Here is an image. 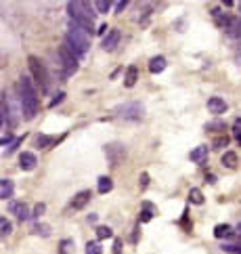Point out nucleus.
Segmentation results:
<instances>
[{"label": "nucleus", "mask_w": 241, "mask_h": 254, "mask_svg": "<svg viewBox=\"0 0 241 254\" xmlns=\"http://www.w3.org/2000/svg\"><path fill=\"white\" fill-rule=\"evenodd\" d=\"M19 101H21V109H23V116L32 120L36 113H38V95L34 91V84L30 78L21 76L19 78Z\"/></svg>", "instance_id": "obj_1"}, {"label": "nucleus", "mask_w": 241, "mask_h": 254, "mask_svg": "<svg viewBox=\"0 0 241 254\" xmlns=\"http://www.w3.org/2000/svg\"><path fill=\"white\" fill-rule=\"evenodd\" d=\"M67 11H69V17L74 19V23L80 25L82 30L91 32L95 28V13L88 2H69Z\"/></svg>", "instance_id": "obj_2"}, {"label": "nucleus", "mask_w": 241, "mask_h": 254, "mask_svg": "<svg viewBox=\"0 0 241 254\" xmlns=\"http://www.w3.org/2000/svg\"><path fill=\"white\" fill-rule=\"evenodd\" d=\"M65 45H67L69 51L80 59V57H82L84 52L88 51V47H91V42H88V36H86V30H82V28H80V25H76V23H71V28H69L67 36H65Z\"/></svg>", "instance_id": "obj_3"}, {"label": "nucleus", "mask_w": 241, "mask_h": 254, "mask_svg": "<svg viewBox=\"0 0 241 254\" xmlns=\"http://www.w3.org/2000/svg\"><path fill=\"white\" fill-rule=\"evenodd\" d=\"M28 65H30V72H32L34 78H36V82L40 84V89L47 91V89H48V74H47V69H44L42 61H40L38 57H30V59H28Z\"/></svg>", "instance_id": "obj_4"}, {"label": "nucleus", "mask_w": 241, "mask_h": 254, "mask_svg": "<svg viewBox=\"0 0 241 254\" xmlns=\"http://www.w3.org/2000/svg\"><path fill=\"white\" fill-rule=\"evenodd\" d=\"M59 57H61V61H63L65 74H74L76 69H78V57L69 51V47L65 45V42H63V47L59 49Z\"/></svg>", "instance_id": "obj_5"}, {"label": "nucleus", "mask_w": 241, "mask_h": 254, "mask_svg": "<svg viewBox=\"0 0 241 254\" xmlns=\"http://www.w3.org/2000/svg\"><path fill=\"white\" fill-rule=\"evenodd\" d=\"M105 153H107V160L111 162V166H118L124 160V155H126V150L120 143H111L105 147Z\"/></svg>", "instance_id": "obj_6"}, {"label": "nucleus", "mask_w": 241, "mask_h": 254, "mask_svg": "<svg viewBox=\"0 0 241 254\" xmlns=\"http://www.w3.org/2000/svg\"><path fill=\"white\" fill-rule=\"evenodd\" d=\"M118 116L139 120L143 116V107L139 103H126V105H122V107H118Z\"/></svg>", "instance_id": "obj_7"}, {"label": "nucleus", "mask_w": 241, "mask_h": 254, "mask_svg": "<svg viewBox=\"0 0 241 254\" xmlns=\"http://www.w3.org/2000/svg\"><path fill=\"white\" fill-rule=\"evenodd\" d=\"M120 32L118 30H109L105 34V38H103V49L105 51H113L115 47H118V42H120Z\"/></svg>", "instance_id": "obj_8"}, {"label": "nucleus", "mask_w": 241, "mask_h": 254, "mask_svg": "<svg viewBox=\"0 0 241 254\" xmlns=\"http://www.w3.org/2000/svg\"><path fill=\"white\" fill-rule=\"evenodd\" d=\"M208 109H210V113L220 116V113L227 111V103H225V99H220V97H210L208 99Z\"/></svg>", "instance_id": "obj_9"}, {"label": "nucleus", "mask_w": 241, "mask_h": 254, "mask_svg": "<svg viewBox=\"0 0 241 254\" xmlns=\"http://www.w3.org/2000/svg\"><path fill=\"white\" fill-rule=\"evenodd\" d=\"M36 164H38V160H36V155H34L32 152H23V153L19 155V166H21V170H34Z\"/></svg>", "instance_id": "obj_10"}, {"label": "nucleus", "mask_w": 241, "mask_h": 254, "mask_svg": "<svg viewBox=\"0 0 241 254\" xmlns=\"http://www.w3.org/2000/svg\"><path fill=\"white\" fill-rule=\"evenodd\" d=\"M8 210H11V214H15L19 221H25V218L30 216L28 206H25L23 202H11V204H8Z\"/></svg>", "instance_id": "obj_11"}, {"label": "nucleus", "mask_w": 241, "mask_h": 254, "mask_svg": "<svg viewBox=\"0 0 241 254\" xmlns=\"http://www.w3.org/2000/svg\"><path fill=\"white\" fill-rule=\"evenodd\" d=\"M91 198H93L91 191H80V194H76V198L71 200V208H74V210L84 208L88 202H91Z\"/></svg>", "instance_id": "obj_12"}, {"label": "nucleus", "mask_w": 241, "mask_h": 254, "mask_svg": "<svg viewBox=\"0 0 241 254\" xmlns=\"http://www.w3.org/2000/svg\"><path fill=\"white\" fill-rule=\"evenodd\" d=\"M189 157H191V162H195V164H206V160H208V147L206 145L195 147Z\"/></svg>", "instance_id": "obj_13"}, {"label": "nucleus", "mask_w": 241, "mask_h": 254, "mask_svg": "<svg viewBox=\"0 0 241 254\" xmlns=\"http://www.w3.org/2000/svg\"><path fill=\"white\" fill-rule=\"evenodd\" d=\"M13 191H15V185L11 179H0V200L13 198Z\"/></svg>", "instance_id": "obj_14"}, {"label": "nucleus", "mask_w": 241, "mask_h": 254, "mask_svg": "<svg viewBox=\"0 0 241 254\" xmlns=\"http://www.w3.org/2000/svg\"><path fill=\"white\" fill-rule=\"evenodd\" d=\"M137 80H139V69H137V65H130L126 69V76H124V86L132 89V86L137 84Z\"/></svg>", "instance_id": "obj_15"}, {"label": "nucleus", "mask_w": 241, "mask_h": 254, "mask_svg": "<svg viewBox=\"0 0 241 254\" xmlns=\"http://www.w3.org/2000/svg\"><path fill=\"white\" fill-rule=\"evenodd\" d=\"M166 59L164 57H153V59H151L149 61V72L151 74H162L164 72V69H166Z\"/></svg>", "instance_id": "obj_16"}, {"label": "nucleus", "mask_w": 241, "mask_h": 254, "mask_svg": "<svg viewBox=\"0 0 241 254\" xmlns=\"http://www.w3.org/2000/svg\"><path fill=\"white\" fill-rule=\"evenodd\" d=\"M227 34L229 36H233V38H239L241 36V19H235V17H231V21L227 25Z\"/></svg>", "instance_id": "obj_17"}, {"label": "nucleus", "mask_w": 241, "mask_h": 254, "mask_svg": "<svg viewBox=\"0 0 241 254\" xmlns=\"http://www.w3.org/2000/svg\"><path fill=\"white\" fill-rule=\"evenodd\" d=\"M96 189H99V194H109V191L113 189V181L109 177H101L99 179V185H96Z\"/></svg>", "instance_id": "obj_18"}, {"label": "nucleus", "mask_w": 241, "mask_h": 254, "mask_svg": "<svg viewBox=\"0 0 241 254\" xmlns=\"http://www.w3.org/2000/svg\"><path fill=\"white\" fill-rule=\"evenodd\" d=\"M222 164H225L227 168H235V166H237V153L227 152L225 155H222Z\"/></svg>", "instance_id": "obj_19"}, {"label": "nucleus", "mask_w": 241, "mask_h": 254, "mask_svg": "<svg viewBox=\"0 0 241 254\" xmlns=\"http://www.w3.org/2000/svg\"><path fill=\"white\" fill-rule=\"evenodd\" d=\"M231 233H233V231H231V227H229V225H216V229H214V235H216L218 240L229 238Z\"/></svg>", "instance_id": "obj_20"}, {"label": "nucleus", "mask_w": 241, "mask_h": 254, "mask_svg": "<svg viewBox=\"0 0 241 254\" xmlns=\"http://www.w3.org/2000/svg\"><path fill=\"white\" fill-rule=\"evenodd\" d=\"M11 231H13V225L8 223L4 216H0V238H6Z\"/></svg>", "instance_id": "obj_21"}, {"label": "nucleus", "mask_w": 241, "mask_h": 254, "mask_svg": "<svg viewBox=\"0 0 241 254\" xmlns=\"http://www.w3.org/2000/svg\"><path fill=\"white\" fill-rule=\"evenodd\" d=\"M189 200H191L193 204L201 206V204H203V194H201L199 189H191V191H189Z\"/></svg>", "instance_id": "obj_22"}, {"label": "nucleus", "mask_w": 241, "mask_h": 254, "mask_svg": "<svg viewBox=\"0 0 241 254\" xmlns=\"http://www.w3.org/2000/svg\"><path fill=\"white\" fill-rule=\"evenodd\" d=\"M74 252V242L71 240H63L59 244V254H71Z\"/></svg>", "instance_id": "obj_23"}, {"label": "nucleus", "mask_w": 241, "mask_h": 254, "mask_svg": "<svg viewBox=\"0 0 241 254\" xmlns=\"http://www.w3.org/2000/svg\"><path fill=\"white\" fill-rule=\"evenodd\" d=\"M86 254H103V248L99 242H88L86 244Z\"/></svg>", "instance_id": "obj_24"}, {"label": "nucleus", "mask_w": 241, "mask_h": 254, "mask_svg": "<svg viewBox=\"0 0 241 254\" xmlns=\"http://www.w3.org/2000/svg\"><path fill=\"white\" fill-rule=\"evenodd\" d=\"M50 143H55V139H52V137H47V135H38V137H36V145H38V147H48Z\"/></svg>", "instance_id": "obj_25"}, {"label": "nucleus", "mask_w": 241, "mask_h": 254, "mask_svg": "<svg viewBox=\"0 0 241 254\" xmlns=\"http://www.w3.org/2000/svg\"><path fill=\"white\" fill-rule=\"evenodd\" d=\"M113 231L109 229V227H96V238L99 240H107V238H111Z\"/></svg>", "instance_id": "obj_26"}, {"label": "nucleus", "mask_w": 241, "mask_h": 254, "mask_svg": "<svg viewBox=\"0 0 241 254\" xmlns=\"http://www.w3.org/2000/svg\"><path fill=\"white\" fill-rule=\"evenodd\" d=\"M95 6H96V11H99V13H107L111 8V2H109V0H96Z\"/></svg>", "instance_id": "obj_27"}, {"label": "nucleus", "mask_w": 241, "mask_h": 254, "mask_svg": "<svg viewBox=\"0 0 241 254\" xmlns=\"http://www.w3.org/2000/svg\"><path fill=\"white\" fill-rule=\"evenodd\" d=\"M229 143V137H218V139H214V147H227Z\"/></svg>", "instance_id": "obj_28"}, {"label": "nucleus", "mask_w": 241, "mask_h": 254, "mask_svg": "<svg viewBox=\"0 0 241 254\" xmlns=\"http://www.w3.org/2000/svg\"><path fill=\"white\" fill-rule=\"evenodd\" d=\"M151 218H153V212H151L149 208H147V210H143V212H141V221H143V223L151 221Z\"/></svg>", "instance_id": "obj_29"}, {"label": "nucleus", "mask_w": 241, "mask_h": 254, "mask_svg": "<svg viewBox=\"0 0 241 254\" xmlns=\"http://www.w3.org/2000/svg\"><path fill=\"white\" fill-rule=\"evenodd\" d=\"M147 185H149V174H147V172H143V174H141V187L145 189Z\"/></svg>", "instance_id": "obj_30"}, {"label": "nucleus", "mask_w": 241, "mask_h": 254, "mask_svg": "<svg viewBox=\"0 0 241 254\" xmlns=\"http://www.w3.org/2000/svg\"><path fill=\"white\" fill-rule=\"evenodd\" d=\"M222 250H227V252H235V254H241V246H222Z\"/></svg>", "instance_id": "obj_31"}, {"label": "nucleus", "mask_w": 241, "mask_h": 254, "mask_svg": "<svg viewBox=\"0 0 241 254\" xmlns=\"http://www.w3.org/2000/svg\"><path fill=\"white\" fill-rule=\"evenodd\" d=\"M36 233H42V235H48V227H47V225H38V227H36Z\"/></svg>", "instance_id": "obj_32"}, {"label": "nucleus", "mask_w": 241, "mask_h": 254, "mask_svg": "<svg viewBox=\"0 0 241 254\" xmlns=\"http://www.w3.org/2000/svg\"><path fill=\"white\" fill-rule=\"evenodd\" d=\"M44 208H47L44 204H38V206H36V208H34V216H40V214L44 212Z\"/></svg>", "instance_id": "obj_33"}, {"label": "nucleus", "mask_w": 241, "mask_h": 254, "mask_svg": "<svg viewBox=\"0 0 241 254\" xmlns=\"http://www.w3.org/2000/svg\"><path fill=\"white\" fill-rule=\"evenodd\" d=\"M113 254H122V242L120 240H115V244H113Z\"/></svg>", "instance_id": "obj_34"}, {"label": "nucleus", "mask_w": 241, "mask_h": 254, "mask_svg": "<svg viewBox=\"0 0 241 254\" xmlns=\"http://www.w3.org/2000/svg\"><path fill=\"white\" fill-rule=\"evenodd\" d=\"M124 8H126V0H120V2H115V11H124Z\"/></svg>", "instance_id": "obj_35"}, {"label": "nucleus", "mask_w": 241, "mask_h": 254, "mask_svg": "<svg viewBox=\"0 0 241 254\" xmlns=\"http://www.w3.org/2000/svg\"><path fill=\"white\" fill-rule=\"evenodd\" d=\"M63 97H65V95H63V93H59V95H57V97H55V99H52V101H50V107H52V105H57V103H59L61 99H63Z\"/></svg>", "instance_id": "obj_36"}, {"label": "nucleus", "mask_w": 241, "mask_h": 254, "mask_svg": "<svg viewBox=\"0 0 241 254\" xmlns=\"http://www.w3.org/2000/svg\"><path fill=\"white\" fill-rule=\"evenodd\" d=\"M235 61H237V63H241V45H239L237 51H235Z\"/></svg>", "instance_id": "obj_37"}, {"label": "nucleus", "mask_w": 241, "mask_h": 254, "mask_svg": "<svg viewBox=\"0 0 241 254\" xmlns=\"http://www.w3.org/2000/svg\"><path fill=\"white\" fill-rule=\"evenodd\" d=\"M107 30H109V28H107V25H101V28H99V34H101V36H105Z\"/></svg>", "instance_id": "obj_38"}, {"label": "nucleus", "mask_w": 241, "mask_h": 254, "mask_svg": "<svg viewBox=\"0 0 241 254\" xmlns=\"http://www.w3.org/2000/svg\"><path fill=\"white\" fill-rule=\"evenodd\" d=\"M4 124V111H2V107H0V126Z\"/></svg>", "instance_id": "obj_39"}]
</instances>
